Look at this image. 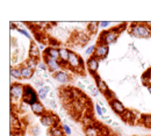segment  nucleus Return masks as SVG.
Here are the masks:
<instances>
[{
  "label": "nucleus",
  "instance_id": "11",
  "mask_svg": "<svg viewBox=\"0 0 151 136\" xmlns=\"http://www.w3.org/2000/svg\"><path fill=\"white\" fill-rule=\"evenodd\" d=\"M52 77H54V79L56 80L58 84H60V85H66V84L71 80V77H70L69 72H66L65 70L58 71L55 75H52Z\"/></svg>",
  "mask_w": 151,
  "mask_h": 136
},
{
  "label": "nucleus",
  "instance_id": "25",
  "mask_svg": "<svg viewBox=\"0 0 151 136\" xmlns=\"http://www.w3.org/2000/svg\"><path fill=\"white\" fill-rule=\"evenodd\" d=\"M11 77L14 78V79H22V76H21V69L20 68H11Z\"/></svg>",
  "mask_w": 151,
  "mask_h": 136
},
{
  "label": "nucleus",
  "instance_id": "4",
  "mask_svg": "<svg viewBox=\"0 0 151 136\" xmlns=\"http://www.w3.org/2000/svg\"><path fill=\"white\" fill-rule=\"evenodd\" d=\"M21 101L29 106H33L34 104L40 101L37 91L32 85H24V92H23V97L21 99Z\"/></svg>",
  "mask_w": 151,
  "mask_h": 136
},
{
  "label": "nucleus",
  "instance_id": "29",
  "mask_svg": "<svg viewBox=\"0 0 151 136\" xmlns=\"http://www.w3.org/2000/svg\"><path fill=\"white\" fill-rule=\"evenodd\" d=\"M95 48H96V45H94V44H92V45H88V47L85 49V55H86L87 57H91V56H93V55H94Z\"/></svg>",
  "mask_w": 151,
  "mask_h": 136
},
{
  "label": "nucleus",
  "instance_id": "32",
  "mask_svg": "<svg viewBox=\"0 0 151 136\" xmlns=\"http://www.w3.org/2000/svg\"><path fill=\"white\" fill-rule=\"evenodd\" d=\"M19 122L20 121L18 120V117H15L13 113H11V127L13 128V126H14V129H15V128H17V124H18Z\"/></svg>",
  "mask_w": 151,
  "mask_h": 136
},
{
  "label": "nucleus",
  "instance_id": "39",
  "mask_svg": "<svg viewBox=\"0 0 151 136\" xmlns=\"http://www.w3.org/2000/svg\"><path fill=\"white\" fill-rule=\"evenodd\" d=\"M99 26H100V28H102V29H107V28L111 26V22H109V21H100V22H99Z\"/></svg>",
  "mask_w": 151,
  "mask_h": 136
},
{
  "label": "nucleus",
  "instance_id": "30",
  "mask_svg": "<svg viewBox=\"0 0 151 136\" xmlns=\"http://www.w3.org/2000/svg\"><path fill=\"white\" fill-rule=\"evenodd\" d=\"M81 123L84 124V127H85V128H86V127H88V126H93V124H94L91 117H85L83 120H81Z\"/></svg>",
  "mask_w": 151,
  "mask_h": 136
},
{
  "label": "nucleus",
  "instance_id": "5",
  "mask_svg": "<svg viewBox=\"0 0 151 136\" xmlns=\"http://www.w3.org/2000/svg\"><path fill=\"white\" fill-rule=\"evenodd\" d=\"M40 122L42 126L47 127V128H52V127H58L59 123V117L55 115L54 113H49L47 112L44 115L40 117Z\"/></svg>",
  "mask_w": 151,
  "mask_h": 136
},
{
  "label": "nucleus",
  "instance_id": "47",
  "mask_svg": "<svg viewBox=\"0 0 151 136\" xmlns=\"http://www.w3.org/2000/svg\"><path fill=\"white\" fill-rule=\"evenodd\" d=\"M147 87H148V92H149V93L151 94V84H149V85H148Z\"/></svg>",
  "mask_w": 151,
  "mask_h": 136
},
{
  "label": "nucleus",
  "instance_id": "8",
  "mask_svg": "<svg viewBox=\"0 0 151 136\" xmlns=\"http://www.w3.org/2000/svg\"><path fill=\"white\" fill-rule=\"evenodd\" d=\"M85 65H86V69L88 70V72L92 76H95L99 70V66H100V59H98L95 56H91L87 58Z\"/></svg>",
  "mask_w": 151,
  "mask_h": 136
},
{
  "label": "nucleus",
  "instance_id": "12",
  "mask_svg": "<svg viewBox=\"0 0 151 136\" xmlns=\"http://www.w3.org/2000/svg\"><path fill=\"white\" fill-rule=\"evenodd\" d=\"M70 51L71 50H69L65 47H59V63L64 69H68V60H69Z\"/></svg>",
  "mask_w": 151,
  "mask_h": 136
},
{
  "label": "nucleus",
  "instance_id": "21",
  "mask_svg": "<svg viewBox=\"0 0 151 136\" xmlns=\"http://www.w3.org/2000/svg\"><path fill=\"white\" fill-rule=\"evenodd\" d=\"M96 87H98V90H99V92L100 93H102L104 96L109 91V89H108V85H107V83L105 81V80H99L98 83H96Z\"/></svg>",
  "mask_w": 151,
  "mask_h": 136
},
{
  "label": "nucleus",
  "instance_id": "10",
  "mask_svg": "<svg viewBox=\"0 0 151 136\" xmlns=\"http://www.w3.org/2000/svg\"><path fill=\"white\" fill-rule=\"evenodd\" d=\"M108 104H109V107L112 108V111H113L115 114H117V115H122V114H124L126 113V107H124V105L119 100V99H116V98H114L112 99L111 101H108Z\"/></svg>",
  "mask_w": 151,
  "mask_h": 136
},
{
  "label": "nucleus",
  "instance_id": "22",
  "mask_svg": "<svg viewBox=\"0 0 151 136\" xmlns=\"http://www.w3.org/2000/svg\"><path fill=\"white\" fill-rule=\"evenodd\" d=\"M100 28V26H99V22H90L88 24H87V30H88V33L91 34V35H94L98 33V29Z\"/></svg>",
  "mask_w": 151,
  "mask_h": 136
},
{
  "label": "nucleus",
  "instance_id": "6",
  "mask_svg": "<svg viewBox=\"0 0 151 136\" xmlns=\"http://www.w3.org/2000/svg\"><path fill=\"white\" fill-rule=\"evenodd\" d=\"M11 100L13 101H21V99L23 97V92H24V85L21 83H14L11 84Z\"/></svg>",
  "mask_w": 151,
  "mask_h": 136
},
{
  "label": "nucleus",
  "instance_id": "41",
  "mask_svg": "<svg viewBox=\"0 0 151 136\" xmlns=\"http://www.w3.org/2000/svg\"><path fill=\"white\" fill-rule=\"evenodd\" d=\"M105 97L107 98V100H108V101H111L112 99H114V98H115V96H114L113 92H112V91L109 90V91H108V92H107V93L105 94Z\"/></svg>",
  "mask_w": 151,
  "mask_h": 136
},
{
  "label": "nucleus",
  "instance_id": "2",
  "mask_svg": "<svg viewBox=\"0 0 151 136\" xmlns=\"http://www.w3.org/2000/svg\"><path fill=\"white\" fill-rule=\"evenodd\" d=\"M122 32L121 27H116V28H112V29H108V30H105L101 33L100 37L98 43H101V44H106V45H109V44H113L115 43L117 39H119V35L120 33Z\"/></svg>",
  "mask_w": 151,
  "mask_h": 136
},
{
  "label": "nucleus",
  "instance_id": "33",
  "mask_svg": "<svg viewBox=\"0 0 151 136\" xmlns=\"http://www.w3.org/2000/svg\"><path fill=\"white\" fill-rule=\"evenodd\" d=\"M37 70H41V71H43V72H47V71H48V66H47V64L44 63V60H43V59H42V60H40L38 66H37Z\"/></svg>",
  "mask_w": 151,
  "mask_h": 136
},
{
  "label": "nucleus",
  "instance_id": "28",
  "mask_svg": "<svg viewBox=\"0 0 151 136\" xmlns=\"http://www.w3.org/2000/svg\"><path fill=\"white\" fill-rule=\"evenodd\" d=\"M87 90L90 91V93L93 96V97H98L99 96V90H98V87H96V85L94 84H90V85H87Z\"/></svg>",
  "mask_w": 151,
  "mask_h": 136
},
{
  "label": "nucleus",
  "instance_id": "31",
  "mask_svg": "<svg viewBox=\"0 0 151 136\" xmlns=\"http://www.w3.org/2000/svg\"><path fill=\"white\" fill-rule=\"evenodd\" d=\"M62 129H63V132H64V134L66 136H70L72 134V129H71V127L69 126V124H66V123H63L62 124Z\"/></svg>",
  "mask_w": 151,
  "mask_h": 136
},
{
  "label": "nucleus",
  "instance_id": "38",
  "mask_svg": "<svg viewBox=\"0 0 151 136\" xmlns=\"http://www.w3.org/2000/svg\"><path fill=\"white\" fill-rule=\"evenodd\" d=\"M48 105L50 106V108H51L52 111L57 109V102L55 99H50V100H48Z\"/></svg>",
  "mask_w": 151,
  "mask_h": 136
},
{
  "label": "nucleus",
  "instance_id": "37",
  "mask_svg": "<svg viewBox=\"0 0 151 136\" xmlns=\"http://www.w3.org/2000/svg\"><path fill=\"white\" fill-rule=\"evenodd\" d=\"M40 133H41V130H40V128H38L37 126H33V127L30 128V134L33 136H38Z\"/></svg>",
  "mask_w": 151,
  "mask_h": 136
},
{
  "label": "nucleus",
  "instance_id": "13",
  "mask_svg": "<svg viewBox=\"0 0 151 136\" xmlns=\"http://www.w3.org/2000/svg\"><path fill=\"white\" fill-rule=\"evenodd\" d=\"M28 57L30 58H35L41 60V51L38 48V44L35 41H30V45H29V50H28Z\"/></svg>",
  "mask_w": 151,
  "mask_h": 136
},
{
  "label": "nucleus",
  "instance_id": "7",
  "mask_svg": "<svg viewBox=\"0 0 151 136\" xmlns=\"http://www.w3.org/2000/svg\"><path fill=\"white\" fill-rule=\"evenodd\" d=\"M42 58H43V60H44V63L47 64V66H48V71H49L51 75H55L56 72L60 71V70H63V68H62L59 60H56V59H54V58H50V57H47V56H43Z\"/></svg>",
  "mask_w": 151,
  "mask_h": 136
},
{
  "label": "nucleus",
  "instance_id": "43",
  "mask_svg": "<svg viewBox=\"0 0 151 136\" xmlns=\"http://www.w3.org/2000/svg\"><path fill=\"white\" fill-rule=\"evenodd\" d=\"M77 85H78V87H79L80 90H84V89H85L84 84H83V83H80V81H78V84H77Z\"/></svg>",
  "mask_w": 151,
  "mask_h": 136
},
{
  "label": "nucleus",
  "instance_id": "19",
  "mask_svg": "<svg viewBox=\"0 0 151 136\" xmlns=\"http://www.w3.org/2000/svg\"><path fill=\"white\" fill-rule=\"evenodd\" d=\"M38 63H40V60H38V59L30 58V57H28V58L24 60V63H23L22 65H23V66H28V68L33 69L34 71H36V70H37Z\"/></svg>",
  "mask_w": 151,
  "mask_h": 136
},
{
  "label": "nucleus",
  "instance_id": "17",
  "mask_svg": "<svg viewBox=\"0 0 151 136\" xmlns=\"http://www.w3.org/2000/svg\"><path fill=\"white\" fill-rule=\"evenodd\" d=\"M51 92V87L49 85H45L44 87L42 89H38L37 90V94H38V99L40 101H44L47 100V97L49 96V93Z\"/></svg>",
  "mask_w": 151,
  "mask_h": 136
},
{
  "label": "nucleus",
  "instance_id": "16",
  "mask_svg": "<svg viewBox=\"0 0 151 136\" xmlns=\"http://www.w3.org/2000/svg\"><path fill=\"white\" fill-rule=\"evenodd\" d=\"M21 69V76H22V79H32V78L35 77V71L28 66H23L21 65L20 66Z\"/></svg>",
  "mask_w": 151,
  "mask_h": 136
},
{
  "label": "nucleus",
  "instance_id": "42",
  "mask_svg": "<svg viewBox=\"0 0 151 136\" xmlns=\"http://www.w3.org/2000/svg\"><path fill=\"white\" fill-rule=\"evenodd\" d=\"M38 48H40V51H41V50L44 51V50L47 49V48H45V43H44V42H41V43L38 44Z\"/></svg>",
  "mask_w": 151,
  "mask_h": 136
},
{
  "label": "nucleus",
  "instance_id": "15",
  "mask_svg": "<svg viewBox=\"0 0 151 136\" xmlns=\"http://www.w3.org/2000/svg\"><path fill=\"white\" fill-rule=\"evenodd\" d=\"M43 56H47V57H50V58L59 60V48L51 47V45L47 47V49L43 51Z\"/></svg>",
  "mask_w": 151,
  "mask_h": 136
},
{
  "label": "nucleus",
  "instance_id": "18",
  "mask_svg": "<svg viewBox=\"0 0 151 136\" xmlns=\"http://www.w3.org/2000/svg\"><path fill=\"white\" fill-rule=\"evenodd\" d=\"M122 117V120H123V122H126V123H135V112H132V111H126V113L124 114H122L121 115Z\"/></svg>",
  "mask_w": 151,
  "mask_h": 136
},
{
  "label": "nucleus",
  "instance_id": "23",
  "mask_svg": "<svg viewBox=\"0 0 151 136\" xmlns=\"http://www.w3.org/2000/svg\"><path fill=\"white\" fill-rule=\"evenodd\" d=\"M49 135L50 136H64V132L62 127H52L49 129Z\"/></svg>",
  "mask_w": 151,
  "mask_h": 136
},
{
  "label": "nucleus",
  "instance_id": "45",
  "mask_svg": "<svg viewBox=\"0 0 151 136\" xmlns=\"http://www.w3.org/2000/svg\"><path fill=\"white\" fill-rule=\"evenodd\" d=\"M93 77H94L95 83H98L99 80H101V78H100V76H99V75H95V76H93Z\"/></svg>",
  "mask_w": 151,
  "mask_h": 136
},
{
  "label": "nucleus",
  "instance_id": "9",
  "mask_svg": "<svg viewBox=\"0 0 151 136\" xmlns=\"http://www.w3.org/2000/svg\"><path fill=\"white\" fill-rule=\"evenodd\" d=\"M108 54H109V45L98 43L93 56H95L96 58L100 59V60H104V59H106L108 57Z\"/></svg>",
  "mask_w": 151,
  "mask_h": 136
},
{
  "label": "nucleus",
  "instance_id": "26",
  "mask_svg": "<svg viewBox=\"0 0 151 136\" xmlns=\"http://www.w3.org/2000/svg\"><path fill=\"white\" fill-rule=\"evenodd\" d=\"M33 81H34V86H35V87L42 89V87L45 86V79H43V78L34 77L33 78Z\"/></svg>",
  "mask_w": 151,
  "mask_h": 136
},
{
  "label": "nucleus",
  "instance_id": "1",
  "mask_svg": "<svg viewBox=\"0 0 151 136\" xmlns=\"http://www.w3.org/2000/svg\"><path fill=\"white\" fill-rule=\"evenodd\" d=\"M128 33L132 37L136 39H150L151 37V26L147 23L134 22L128 27Z\"/></svg>",
  "mask_w": 151,
  "mask_h": 136
},
{
  "label": "nucleus",
  "instance_id": "34",
  "mask_svg": "<svg viewBox=\"0 0 151 136\" xmlns=\"http://www.w3.org/2000/svg\"><path fill=\"white\" fill-rule=\"evenodd\" d=\"M18 32H19L20 34H22L23 36H26L28 40H30V41H33V37H32V35L26 30V29H23V28H18Z\"/></svg>",
  "mask_w": 151,
  "mask_h": 136
},
{
  "label": "nucleus",
  "instance_id": "49",
  "mask_svg": "<svg viewBox=\"0 0 151 136\" xmlns=\"http://www.w3.org/2000/svg\"><path fill=\"white\" fill-rule=\"evenodd\" d=\"M150 72H151V68H150Z\"/></svg>",
  "mask_w": 151,
  "mask_h": 136
},
{
  "label": "nucleus",
  "instance_id": "24",
  "mask_svg": "<svg viewBox=\"0 0 151 136\" xmlns=\"http://www.w3.org/2000/svg\"><path fill=\"white\" fill-rule=\"evenodd\" d=\"M141 123L148 128H151V114L141 115Z\"/></svg>",
  "mask_w": 151,
  "mask_h": 136
},
{
  "label": "nucleus",
  "instance_id": "35",
  "mask_svg": "<svg viewBox=\"0 0 151 136\" xmlns=\"http://www.w3.org/2000/svg\"><path fill=\"white\" fill-rule=\"evenodd\" d=\"M94 109H95V112H96V114H98L99 117H104V113H102V106H101L100 104H95Z\"/></svg>",
  "mask_w": 151,
  "mask_h": 136
},
{
  "label": "nucleus",
  "instance_id": "40",
  "mask_svg": "<svg viewBox=\"0 0 151 136\" xmlns=\"http://www.w3.org/2000/svg\"><path fill=\"white\" fill-rule=\"evenodd\" d=\"M101 119H102V120H104V121H105L107 124H112V123L114 122L113 119H112L111 117H108V115H107V117H105V115H104V117H101Z\"/></svg>",
  "mask_w": 151,
  "mask_h": 136
},
{
  "label": "nucleus",
  "instance_id": "3",
  "mask_svg": "<svg viewBox=\"0 0 151 136\" xmlns=\"http://www.w3.org/2000/svg\"><path fill=\"white\" fill-rule=\"evenodd\" d=\"M68 68L71 69L72 71L84 73L86 65H85V63H84L83 58H81L77 53H75V51H70L69 60H68Z\"/></svg>",
  "mask_w": 151,
  "mask_h": 136
},
{
  "label": "nucleus",
  "instance_id": "46",
  "mask_svg": "<svg viewBox=\"0 0 151 136\" xmlns=\"http://www.w3.org/2000/svg\"><path fill=\"white\" fill-rule=\"evenodd\" d=\"M49 96H50V99H55V93H54L52 91L49 93Z\"/></svg>",
  "mask_w": 151,
  "mask_h": 136
},
{
  "label": "nucleus",
  "instance_id": "27",
  "mask_svg": "<svg viewBox=\"0 0 151 136\" xmlns=\"http://www.w3.org/2000/svg\"><path fill=\"white\" fill-rule=\"evenodd\" d=\"M150 79H151V72H150V69H148L145 72H144V75L142 76V81H143V85H149V83H150Z\"/></svg>",
  "mask_w": 151,
  "mask_h": 136
},
{
  "label": "nucleus",
  "instance_id": "44",
  "mask_svg": "<svg viewBox=\"0 0 151 136\" xmlns=\"http://www.w3.org/2000/svg\"><path fill=\"white\" fill-rule=\"evenodd\" d=\"M112 127H113L114 129H116V128L119 129V128H120V126H119V123H117V122H113V123H112Z\"/></svg>",
  "mask_w": 151,
  "mask_h": 136
},
{
  "label": "nucleus",
  "instance_id": "36",
  "mask_svg": "<svg viewBox=\"0 0 151 136\" xmlns=\"http://www.w3.org/2000/svg\"><path fill=\"white\" fill-rule=\"evenodd\" d=\"M19 111H22V112H27V111H30V106L20 101V106H19Z\"/></svg>",
  "mask_w": 151,
  "mask_h": 136
},
{
  "label": "nucleus",
  "instance_id": "14",
  "mask_svg": "<svg viewBox=\"0 0 151 136\" xmlns=\"http://www.w3.org/2000/svg\"><path fill=\"white\" fill-rule=\"evenodd\" d=\"M30 112H32L33 114H35V115H37V117H40L47 113L45 107H44V105L42 104V101H37L36 104H34L33 106H30Z\"/></svg>",
  "mask_w": 151,
  "mask_h": 136
},
{
  "label": "nucleus",
  "instance_id": "48",
  "mask_svg": "<svg viewBox=\"0 0 151 136\" xmlns=\"http://www.w3.org/2000/svg\"><path fill=\"white\" fill-rule=\"evenodd\" d=\"M102 113H104V115H105V114H107V109H106L105 107H102Z\"/></svg>",
  "mask_w": 151,
  "mask_h": 136
},
{
  "label": "nucleus",
  "instance_id": "20",
  "mask_svg": "<svg viewBox=\"0 0 151 136\" xmlns=\"http://www.w3.org/2000/svg\"><path fill=\"white\" fill-rule=\"evenodd\" d=\"M84 132L86 136H100V129H98V127H95L94 124L86 127Z\"/></svg>",
  "mask_w": 151,
  "mask_h": 136
}]
</instances>
